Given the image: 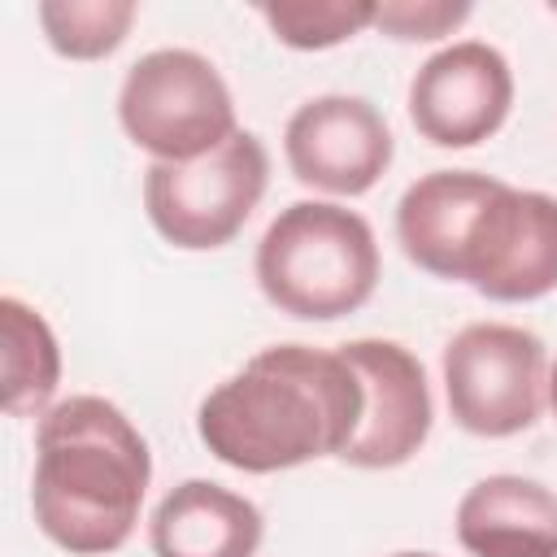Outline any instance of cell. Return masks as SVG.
<instances>
[{
    "instance_id": "1",
    "label": "cell",
    "mask_w": 557,
    "mask_h": 557,
    "mask_svg": "<svg viewBox=\"0 0 557 557\" xmlns=\"http://www.w3.org/2000/svg\"><path fill=\"white\" fill-rule=\"evenodd\" d=\"M405 257L487 300L518 305L557 287V196L479 170H431L396 200Z\"/></svg>"
},
{
    "instance_id": "2",
    "label": "cell",
    "mask_w": 557,
    "mask_h": 557,
    "mask_svg": "<svg viewBox=\"0 0 557 557\" xmlns=\"http://www.w3.org/2000/svg\"><path fill=\"white\" fill-rule=\"evenodd\" d=\"M361 422V383L339 348L270 344L196 409L200 444L231 470L274 474L339 457Z\"/></svg>"
},
{
    "instance_id": "3",
    "label": "cell",
    "mask_w": 557,
    "mask_h": 557,
    "mask_svg": "<svg viewBox=\"0 0 557 557\" xmlns=\"http://www.w3.org/2000/svg\"><path fill=\"white\" fill-rule=\"evenodd\" d=\"M152 453L139 426L104 396H65L35 422L30 509L39 531L74 553H117L144 509Z\"/></svg>"
},
{
    "instance_id": "4",
    "label": "cell",
    "mask_w": 557,
    "mask_h": 557,
    "mask_svg": "<svg viewBox=\"0 0 557 557\" xmlns=\"http://www.w3.org/2000/svg\"><path fill=\"white\" fill-rule=\"evenodd\" d=\"M379 265L370 222L335 200H296L278 209L252 261L261 296L300 322L357 313L379 287Z\"/></svg>"
},
{
    "instance_id": "5",
    "label": "cell",
    "mask_w": 557,
    "mask_h": 557,
    "mask_svg": "<svg viewBox=\"0 0 557 557\" xmlns=\"http://www.w3.org/2000/svg\"><path fill=\"white\" fill-rule=\"evenodd\" d=\"M117 122L152 161H196L239 131L226 78L196 48L144 52L122 78Z\"/></svg>"
},
{
    "instance_id": "6",
    "label": "cell",
    "mask_w": 557,
    "mask_h": 557,
    "mask_svg": "<svg viewBox=\"0 0 557 557\" xmlns=\"http://www.w3.org/2000/svg\"><path fill=\"white\" fill-rule=\"evenodd\" d=\"M265 144L252 131H235L196 161H152L144 170V209L165 244L183 252H209L244 231L265 196Z\"/></svg>"
},
{
    "instance_id": "7",
    "label": "cell",
    "mask_w": 557,
    "mask_h": 557,
    "mask_svg": "<svg viewBox=\"0 0 557 557\" xmlns=\"http://www.w3.org/2000/svg\"><path fill=\"white\" fill-rule=\"evenodd\" d=\"M448 413L461 431L505 440L527 431L548 400L544 339L513 322H470L440 357Z\"/></svg>"
},
{
    "instance_id": "8",
    "label": "cell",
    "mask_w": 557,
    "mask_h": 557,
    "mask_svg": "<svg viewBox=\"0 0 557 557\" xmlns=\"http://www.w3.org/2000/svg\"><path fill=\"white\" fill-rule=\"evenodd\" d=\"M339 357L361 383V422L339 461L357 470H396L431 435V383L422 361L396 339H348Z\"/></svg>"
},
{
    "instance_id": "9",
    "label": "cell",
    "mask_w": 557,
    "mask_h": 557,
    "mask_svg": "<svg viewBox=\"0 0 557 557\" xmlns=\"http://www.w3.org/2000/svg\"><path fill=\"white\" fill-rule=\"evenodd\" d=\"M513 104V70L500 48L457 39L431 52L409 83V117L435 148H474L496 135Z\"/></svg>"
},
{
    "instance_id": "10",
    "label": "cell",
    "mask_w": 557,
    "mask_h": 557,
    "mask_svg": "<svg viewBox=\"0 0 557 557\" xmlns=\"http://www.w3.org/2000/svg\"><path fill=\"white\" fill-rule=\"evenodd\" d=\"M283 152L305 187L331 196H361L387 174L396 139L387 117L366 96L326 91L296 104L283 126Z\"/></svg>"
},
{
    "instance_id": "11",
    "label": "cell",
    "mask_w": 557,
    "mask_h": 557,
    "mask_svg": "<svg viewBox=\"0 0 557 557\" xmlns=\"http://www.w3.org/2000/svg\"><path fill=\"white\" fill-rule=\"evenodd\" d=\"M261 535V509L213 479L174 483L148 518L152 557H257Z\"/></svg>"
},
{
    "instance_id": "12",
    "label": "cell",
    "mask_w": 557,
    "mask_h": 557,
    "mask_svg": "<svg viewBox=\"0 0 557 557\" xmlns=\"http://www.w3.org/2000/svg\"><path fill=\"white\" fill-rule=\"evenodd\" d=\"M457 544L470 557H557V492L522 474H487L457 500Z\"/></svg>"
},
{
    "instance_id": "13",
    "label": "cell",
    "mask_w": 557,
    "mask_h": 557,
    "mask_svg": "<svg viewBox=\"0 0 557 557\" xmlns=\"http://www.w3.org/2000/svg\"><path fill=\"white\" fill-rule=\"evenodd\" d=\"M0 357H4V409L9 418H44L61 383V348L39 309L17 296L0 300Z\"/></svg>"
},
{
    "instance_id": "14",
    "label": "cell",
    "mask_w": 557,
    "mask_h": 557,
    "mask_svg": "<svg viewBox=\"0 0 557 557\" xmlns=\"http://www.w3.org/2000/svg\"><path fill=\"white\" fill-rule=\"evenodd\" d=\"M135 13V0H44L39 26L52 52L70 61H96L126 39Z\"/></svg>"
},
{
    "instance_id": "15",
    "label": "cell",
    "mask_w": 557,
    "mask_h": 557,
    "mask_svg": "<svg viewBox=\"0 0 557 557\" xmlns=\"http://www.w3.org/2000/svg\"><path fill=\"white\" fill-rule=\"evenodd\" d=\"M374 9L379 4L370 0H278V4H261V17L278 44L300 52H322L374 26Z\"/></svg>"
},
{
    "instance_id": "16",
    "label": "cell",
    "mask_w": 557,
    "mask_h": 557,
    "mask_svg": "<svg viewBox=\"0 0 557 557\" xmlns=\"http://www.w3.org/2000/svg\"><path fill=\"white\" fill-rule=\"evenodd\" d=\"M474 13L470 0H383L374 9V26L392 39H444Z\"/></svg>"
},
{
    "instance_id": "17",
    "label": "cell",
    "mask_w": 557,
    "mask_h": 557,
    "mask_svg": "<svg viewBox=\"0 0 557 557\" xmlns=\"http://www.w3.org/2000/svg\"><path fill=\"white\" fill-rule=\"evenodd\" d=\"M548 405H553V413H557V361L548 366Z\"/></svg>"
},
{
    "instance_id": "18",
    "label": "cell",
    "mask_w": 557,
    "mask_h": 557,
    "mask_svg": "<svg viewBox=\"0 0 557 557\" xmlns=\"http://www.w3.org/2000/svg\"><path fill=\"white\" fill-rule=\"evenodd\" d=\"M392 557H435V553H422V548H400V553H392Z\"/></svg>"
}]
</instances>
